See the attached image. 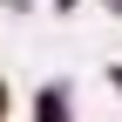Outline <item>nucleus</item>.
<instances>
[{
	"label": "nucleus",
	"mask_w": 122,
	"mask_h": 122,
	"mask_svg": "<svg viewBox=\"0 0 122 122\" xmlns=\"http://www.w3.org/2000/svg\"><path fill=\"white\" fill-rule=\"evenodd\" d=\"M34 122H75V88L68 81H41L34 88Z\"/></svg>",
	"instance_id": "1"
},
{
	"label": "nucleus",
	"mask_w": 122,
	"mask_h": 122,
	"mask_svg": "<svg viewBox=\"0 0 122 122\" xmlns=\"http://www.w3.org/2000/svg\"><path fill=\"white\" fill-rule=\"evenodd\" d=\"M109 88H115V95H122V61H109Z\"/></svg>",
	"instance_id": "2"
},
{
	"label": "nucleus",
	"mask_w": 122,
	"mask_h": 122,
	"mask_svg": "<svg viewBox=\"0 0 122 122\" xmlns=\"http://www.w3.org/2000/svg\"><path fill=\"white\" fill-rule=\"evenodd\" d=\"M7 109H14V95H7V81H0V122H7Z\"/></svg>",
	"instance_id": "3"
},
{
	"label": "nucleus",
	"mask_w": 122,
	"mask_h": 122,
	"mask_svg": "<svg viewBox=\"0 0 122 122\" xmlns=\"http://www.w3.org/2000/svg\"><path fill=\"white\" fill-rule=\"evenodd\" d=\"M0 7H7V14H27V0H0Z\"/></svg>",
	"instance_id": "4"
},
{
	"label": "nucleus",
	"mask_w": 122,
	"mask_h": 122,
	"mask_svg": "<svg viewBox=\"0 0 122 122\" xmlns=\"http://www.w3.org/2000/svg\"><path fill=\"white\" fill-rule=\"evenodd\" d=\"M75 7H81V0H54V14H75Z\"/></svg>",
	"instance_id": "5"
},
{
	"label": "nucleus",
	"mask_w": 122,
	"mask_h": 122,
	"mask_svg": "<svg viewBox=\"0 0 122 122\" xmlns=\"http://www.w3.org/2000/svg\"><path fill=\"white\" fill-rule=\"evenodd\" d=\"M102 7H109V14H115V20H122V0H102Z\"/></svg>",
	"instance_id": "6"
}]
</instances>
